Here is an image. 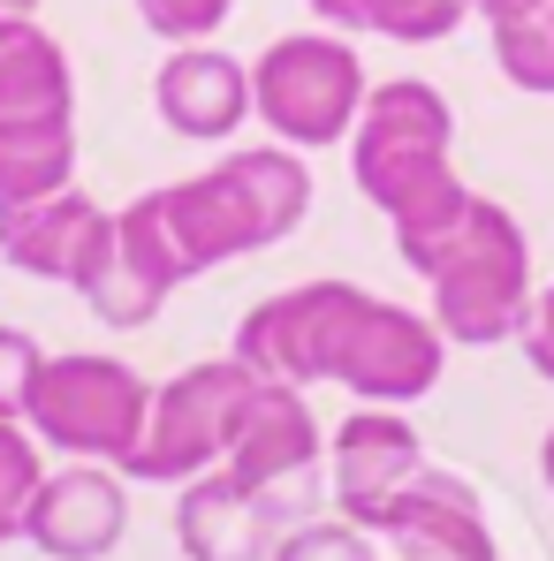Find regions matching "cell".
Instances as JSON below:
<instances>
[{"label":"cell","mask_w":554,"mask_h":561,"mask_svg":"<svg viewBox=\"0 0 554 561\" xmlns=\"http://www.w3.org/2000/svg\"><path fill=\"white\" fill-rule=\"evenodd\" d=\"M312 213V168L289 145H244L190 183L145 190L114 213V266L84 296L106 327H145L205 266L274 251Z\"/></svg>","instance_id":"6da1fadb"},{"label":"cell","mask_w":554,"mask_h":561,"mask_svg":"<svg viewBox=\"0 0 554 561\" xmlns=\"http://www.w3.org/2000/svg\"><path fill=\"white\" fill-rule=\"evenodd\" d=\"M350 175L365 205L387 213L395 251H418L471 205V183L456 175V106L426 77H387L365 92V114L350 129Z\"/></svg>","instance_id":"7a4b0ae2"},{"label":"cell","mask_w":554,"mask_h":561,"mask_svg":"<svg viewBox=\"0 0 554 561\" xmlns=\"http://www.w3.org/2000/svg\"><path fill=\"white\" fill-rule=\"evenodd\" d=\"M403 266L433 288V327L456 342V350H494V342H517L540 280H532V243L517 228V213L501 197H478L463 205L441 236H426L418 251H403Z\"/></svg>","instance_id":"3957f363"},{"label":"cell","mask_w":554,"mask_h":561,"mask_svg":"<svg viewBox=\"0 0 554 561\" xmlns=\"http://www.w3.org/2000/svg\"><path fill=\"white\" fill-rule=\"evenodd\" d=\"M365 92H372V77L342 31H289L251 61V114L289 152L350 145V129L365 114Z\"/></svg>","instance_id":"277c9868"},{"label":"cell","mask_w":554,"mask_h":561,"mask_svg":"<svg viewBox=\"0 0 554 561\" xmlns=\"http://www.w3.org/2000/svg\"><path fill=\"white\" fill-rule=\"evenodd\" d=\"M145 410H152V387L137 379V365L122 357H99V350H69V357H46L38 387H31V433L77 463H106L129 470L137 440H145Z\"/></svg>","instance_id":"5b68a950"},{"label":"cell","mask_w":554,"mask_h":561,"mask_svg":"<svg viewBox=\"0 0 554 561\" xmlns=\"http://www.w3.org/2000/svg\"><path fill=\"white\" fill-rule=\"evenodd\" d=\"M251 387H259V373H251L236 350L176 373L168 387H152L145 440H137V456H129V478H145V485H190V478L221 470L236 425H244Z\"/></svg>","instance_id":"8992f818"},{"label":"cell","mask_w":554,"mask_h":561,"mask_svg":"<svg viewBox=\"0 0 554 561\" xmlns=\"http://www.w3.org/2000/svg\"><path fill=\"white\" fill-rule=\"evenodd\" d=\"M358 304H365L358 280H304V288H281V296H267V304L244 311L236 357L259 379H281V387H335V357H342V334H350Z\"/></svg>","instance_id":"52a82bcc"},{"label":"cell","mask_w":554,"mask_h":561,"mask_svg":"<svg viewBox=\"0 0 554 561\" xmlns=\"http://www.w3.org/2000/svg\"><path fill=\"white\" fill-rule=\"evenodd\" d=\"M441 365H449V334L433 327V311L387 304L365 288L342 334V357H335V387H350L358 402H380V410H403L441 387Z\"/></svg>","instance_id":"ba28073f"},{"label":"cell","mask_w":554,"mask_h":561,"mask_svg":"<svg viewBox=\"0 0 554 561\" xmlns=\"http://www.w3.org/2000/svg\"><path fill=\"white\" fill-rule=\"evenodd\" d=\"M0 259L31 280H61V288L92 296L99 274L114 266V213L92 205L84 190H61L46 205L0 213Z\"/></svg>","instance_id":"9c48e42d"},{"label":"cell","mask_w":554,"mask_h":561,"mask_svg":"<svg viewBox=\"0 0 554 561\" xmlns=\"http://www.w3.org/2000/svg\"><path fill=\"white\" fill-rule=\"evenodd\" d=\"M426 470V440L403 410H350L327 440V485H335V508L358 524V531H380V516L395 508V493Z\"/></svg>","instance_id":"30bf717a"},{"label":"cell","mask_w":554,"mask_h":561,"mask_svg":"<svg viewBox=\"0 0 554 561\" xmlns=\"http://www.w3.org/2000/svg\"><path fill=\"white\" fill-rule=\"evenodd\" d=\"M289 524H304L296 501L259 493L228 470H205L190 478L183 501H176V547L190 561H274V547L289 539Z\"/></svg>","instance_id":"8fae6325"},{"label":"cell","mask_w":554,"mask_h":561,"mask_svg":"<svg viewBox=\"0 0 554 561\" xmlns=\"http://www.w3.org/2000/svg\"><path fill=\"white\" fill-rule=\"evenodd\" d=\"M221 470H228V478H244V485H259V493H281V501H296V508H304L312 470H319V417H312L304 387L259 379V387H251V402H244V425H236V440H228V456H221Z\"/></svg>","instance_id":"7c38bea8"},{"label":"cell","mask_w":554,"mask_h":561,"mask_svg":"<svg viewBox=\"0 0 554 561\" xmlns=\"http://www.w3.org/2000/svg\"><path fill=\"white\" fill-rule=\"evenodd\" d=\"M122 531H129V493L99 463L46 470V485H38L31 516H23V539L46 561H106L122 547Z\"/></svg>","instance_id":"4fadbf2b"},{"label":"cell","mask_w":554,"mask_h":561,"mask_svg":"<svg viewBox=\"0 0 554 561\" xmlns=\"http://www.w3.org/2000/svg\"><path fill=\"white\" fill-rule=\"evenodd\" d=\"M380 539L403 561H501L494 531H486V501L456 470H433V463L395 493V508L380 516Z\"/></svg>","instance_id":"5bb4252c"},{"label":"cell","mask_w":554,"mask_h":561,"mask_svg":"<svg viewBox=\"0 0 554 561\" xmlns=\"http://www.w3.org/2000/svg\"><path fill=\"white\" fill-rule=\"evenodd\" d=\"M152 106L160 122L190 137V145H221L251 122V69L221 46H176L152 77Z\"/></svg>","instance_id":"9a60e30c"},{"label":"cell","mask_w":554,"mask_h":561,"mask_svg":"<svg viewBox=\"0 0 554 561\" xmlns=\"http://www.w3.org/2000/svg\"><path fill=\"white\" fill-rule=\"evenodd\" d=\"M0 122H77V69L31 15H0Z\"/></svg>","instance_id":"2e32d148"},{"label":"cell","mask_w":554,"mask_h":561,"mask_svg":"<svg viewBox=\"0 0 554 561\" xmlns=\"http://www.w3.org/2000/svg\"><path fill=\"white\" fill-rule=\"evenodd\" d=\"M77 190V122H0V213Z\"/></svg>","instance_id":"e0dca14e"},{"label":"cell","mask_w":554,"mask_h":561,"mask_svg":"<svg viewBox=\"0 0 554 561\" xmlns=\"http://www.w3.org/2000/svg\"><path fill=\"white\" fill-rule=\"evenodd\" d=\"M312 15L342 38L372 31V38H395V46H433L471 15V0H312Z\"/></svg>","instance_id":"ac0fdd59"},{"label":"cell","mask_w":554,"mask_h":561,"mask_svg":"<svg viewBox=\"0 0 554 561\" xmlns=\"http://www.w3.org/2000/svg\"><path fill=\"white\" fill-rule=\"evenodd\" d=\"M46 485V463H38V433L0 417V539H23V516Z\"/></svg>","instance_id":"d6986e66"},{"label":"cell","mask_w":554,"mask_h":561,"mask_svg":"<svg viewBox=\"0 0 554 561\" xmlns=\"http://www.w3.org/2000/svg\"><path fill=\"white\" fill-rule=\"evenodd\" d=\"M494 61H501V77L517 92L554 99V8L532 15V23H517V31H494Z\"/></svg>","instance_id":"ffe728a7"},{"label":"cell","mask_w":554,"mask_h":561,"mask_svg":"<svg viewBox=\"0 0 554 561\" xmlns=\"http://www.w3.org/2000/svg\"><path fill=\"white\" fill-rule=\"evenodd\" d=\"M137 15H145V31H152V38L205 46V38L236 15V0H137Z\"/></svg>","instance_id":"44dd1931"},{"label":"cell","mask_w":554,"mask_h":561,"mask_svg":"<svg viewBox=\"0 0 554 561\" xmlns=\"http://www.w3.org/2000/svg\"><path fill=\"white\" fill-rule=\"evenodd\" d=\"M38 365H46V350L23 334V327H0V417H31V387H38Z\"/></svg>","instance_id":"7402d4cb"},{"label":"cell","mask_w":554,"mask_h":561,"mask_svg":"<svg viewBox=\"0 0 554 561\" xmlns=\"http://www.w3.org/2000/svg\"><path fill=\"white\" fill-rule=\"evenodd\" d=\"M274 561H380V554H372V531H358V524H296L274 547Z\"/></svg>","instance_id":"603a6c76"},{"label":"cell","mask_w":554,"mask_h":561,"mask_svg":"<svg viewBox=\"0 0 554 561\" xmlns=\"http://www.w3.org/2000/svg\"><path fill=\"white\" fill-rule=\"evenodd\" d=\"M517 350H524V365L554 387V280L532 296V311H524V327H517Z\"/></svg>","instance_id":"cb8c5ba5"},{"label":"cell","mask_w":554,"mask_h":561,"mask_svg":"<svg viewBox=\"0 0 554 561\" xmlns=\"http://www.w3.org/2000/svg\"><path fill=\"white\" fill-rule=\"evenodd\" d=\"M554 0H471V15H486V31H517L532 15H547Z\"/></svg>","instance_id":"d4e9b609"},{"label":"cell","mask_w":554,"mask_h":561,"mask_svg":"<svg viewBox=\"0 0 554 561\" xmlns=\"http://www.w3.org/2000/svg\"><path fill=\"white\" fill-rule=\"evenodd\" d=\"M540 478H547V493H554V425H547V440H540Z\"/></svg>","instance_id":"484cf974"},{"label":"cell","mask_w":554,"mask_h":561,"mask_svg":"<svg viewBox=\"0 0 554 561\" xmlns=\"http://www.w3.org/2000/svg\"><path fill=\"white\" fill-rule=\"evenodd\" d=\"M31 8H38V0H0V15H31Z\"/></svg>","instance_id":"4316f807"}]
</instances>
